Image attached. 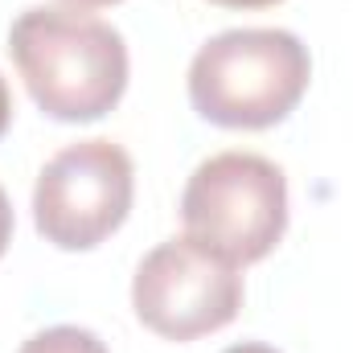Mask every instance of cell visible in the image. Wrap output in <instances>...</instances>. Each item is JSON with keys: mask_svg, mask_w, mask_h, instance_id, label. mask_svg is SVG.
Here are the masks:
<instances>
[{"mask_svg": "<svg viewBox=\"0 0 353 353\" xmlns=\"http://www.w3.org/2000/svg\"><path fill=\"white\" fill-rule=\"evenodd\" d=\"M8 54L33 103L58 123H94L128 90L123 33L79 8H25L8 29Z\"/></svg>", "mask_w": 353, "mask_h": 353, "instance_id": "cell-1", "label": "cell"}, {"mask_svg": "<svg viewBox=\"0 0 353 353\" xmlns=\"http://www.w3.org/2000/svg\"><path fill=\"white\" fill-rule=\"evenodd\" d=\"M132 308L165 341H197L243 308V275L189 234L157 243L132 275Z\"/></svg>", "mask_w": 353, "mask_h": 353, "instance_id": "cell-5", "label": "cell"}, {"mask_svg": "<svg viewBox=\"0 0 353 353\" xmlns=\"http://www.w3.org/2000/svg\"><path fill=\"white\" fill-rule=\"evenodd\" d=\"M210 4H222V8H271L279 0H210Z\"/></svg>", "mask_w": 353, "mask_h": 353, "instance_id": "cell-9", "label": "cell"}, {"mask_svg": "<svg viewBox=\"0 0 353 353\" xmlns=\"http://www.w3.org/2000/svg\"><path fill=\"white\" fill-rule=\"evenodd\" d=\"M8 123H12V90L4 83V74H0V136L8 132Z\"/></svg>", "mask_w": 353, "mask_h": 353, "instance_id": "cell-8", "label": "cell"}, {"mask_svg": "<svg viewBox=\"0 0 353 353\" xmlns=\"http://www.w3.org/2000/svg\"><path fill=\"white\" fill-rule=\"evenodd\" d=\"M74 8H107V4H119V0H66Z\"/></svg>", "mask_w": 353, "mask_h": 353, "instance_id": "cell-11", "label": "cell"}, {"mask_svg": "<svg viewBox=\"0 0 353 353\" xmlns=\"http://www.w3.org/2000/svg\"><path fill=\"white\" fill-rule=\"evenodd\" d=\"M222 353H279V350H271L263 341H243V345H230V350H222Z\"/></svg>", "mask_w": 353, "mask_h": 353, "instance_id": "cell-10", "label": "cell"}, {"mask_svg": "<svg viewBox=\"0 0 353 353\" xmlns=\"http://www.w3.org/2000/svg\"><path fill=\"white\" fill-rule=\"evenodd\" d=\"M12 201H8V193H4V185H0V259H4V251H8V243H12Z\"/></svg>", "mask_w": 353, "mask_h": 353, "instance_id": "cell-7", "label": "cell"}, {"mask_svg": "<svg viewBox=\"0 0 353 353\" xmlns=\"http://www.w3.org/2000/svg\"><path fill=\"white\" fill-rule=\"evenodd\" d=\"M17 353H107L99 341V333L79 329V325H50L41 333H33Z\"/></svg>", "mask_w": 353, "mask_h": 353, "instance_id": "cell-6", "label": "cell"}, {"mask_svg": "<svg viewBox=\"0 0 353 353\" xmlns=\"http://www.w3.org/2000/svg\"><path fill=\"white\" fill-rule=\"evenodd\" d=\"M136 197V165L115 140H79L54 152L33 185V226L58 251H94L111 239Z\"/></svg>", "mask_w": 353, "mask_h": 353, "instance_id": "cell-4", "label": "cell"}, {"mask_svg": "<svg viewBox=\"0 0 353 353\" xmlns=\"http://www.w3.org/2000/svg\"><path fill=\"white\" fill-rule=\"evenodd\" d=\"M181 226L226 263H259L288 230V176L259 152H214L181 189Z\"/></svg>", "mask_w": 353, "mask_h": 353, "instance_id": "cell-3", "label": "cell"}, {"mask_svg": "<svg viewBox=\"0 0 353 353\" xmlns=\"http://www.w3.org/2000/svg\"><path fill=\"white\" fill-rule=\"evenodd\" d=\"M312 83L308 46L292 29H226L189 62L193 111L230 132H263L283 123Z\"/></svg>", "mask_w": 353, "mask_h": 353, "instance_id": "cell-2", "label": "cell"}]
</instances>
